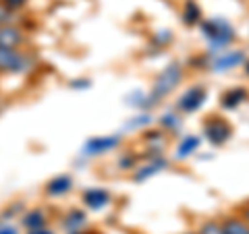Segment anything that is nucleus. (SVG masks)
Here are the masks:
<instances>
[{
    "mask_svg": "<svg viewBox=\"0 0 249 234\" xmlns=\"http://www.w3.org/2000/svg\"><path fill=\"white\" fill-rule=\"evenodd\" d=\"M201 33H204L206 42L210 44L214 54L231 48L232 40H235V29L222 17H212V19L201 21Z\"/></svg>",
    "mask_w": 249,
    "mask_h": 234,
    "instance_id": "obj_1",
    "label": "nucleus"
},
{
    "mask_svg": "<svg viewBox=\"0 0 249 234\" xmlns=\"http://www.w3.org/2000/svg\"><path fill=\"white\" fill-rule=\"evenodd\" d=\"M199 143H201V139L197 135H187L181 139V143L177 145V151L175 155L178 160H185V158H189V155H193L197 150H199Z\"/></svg>",
    "mask_w": 249,
    "mask_h": 234,
    "instance_id": "obj_13",
    "label": "nucleus"
},
{
    "mask_svg": "<svg viewBox=\"0 0 249 234\" xmlns=\"http://www.w3.org/2000/svg\"><path fill=\"white\" fill-rule=\"evenodd\" d=\"M160 124L168 131H177L178 127H181V116L175 114V112H166V114H162Z\"/></svg>",
    "mask_w": 249,
    "mask_h": 234,
    "instance_id": "obj_20",
    "label": "nucleus"
},
{
    "mask_svg": "<svg viewBox=\"0 0 249 234\" xmlns=\"http://www.w3.org/2000/svg\"><path fill=\"white\" fill-rule=\"evenodd\" d=\"M23 226H25L27 230L42 228V226H46V214L42 209H31V212L23 216Z\"/></svg>",
    "mask_w": 249,
    "mask_h": 234,
    "instance_id": "obj_17",
    "label": "nucleus"
},
{
    "mask_svg": "<svg viewBox=\"0 0 249 234\" xmlns=\"http://www.w3.org/2000/svg\"><path fill=\"white\" fill-rule=\"evenodd\" d=\"M0 2H4V4L9 6L11 11H15V13H21V11L29 4V0H0Z\"/></svg>",
    "mask_w": 249,
    "mask_h": 234,
    "instance_id": "obj_22",
    "label": "nucleus"
},
{
    "mask_svg": "<svg viewBox=\"0 0 249 234\" xmlns=\"http://www.w3.org/2000/svg\"><path fill=\"white\" fill-rule=\"evenodd\" d=\"M231 124L229 120H224V118H218V116H212V118H208L204 122V137L208 139L212 145H222V143H227L229 139H231Z\"/></svg>",
    "mask_w": 249,
    "mask_h": 234,
    "instance_id": "obj_7",
    "label": "nucleus"
},
{
    "mask_svg": "<svg viewBox=\"0 0 249 234\" xmlns=\"http://www.w3.org/2000/svg\"><path fill=\"white\" fill-rule=\"evenodd\" d=\"M247 100V89L245 87H232V89H227L222 93L220 98V106L224 110H235L237 106H241Z\"/></svg>",
    "mask_w": 249,
    "mask_h": 234,
    "instance_id": "obj_12",
    "label": "nucleus"
},
{
    "mask_svg": "<svg viewBox=\"0 0 249 234\" xmlns=\"http://www.w3.org/2000/svg\"><path fill=\"white\" fill-rule=\"evenodd\" d=\"M34 60L23 48L0 46V75H25L31 71Z\"/></svg>",
    "mask_w": 249,
    "mask_h": 234,
    "instance_id": "obj_3",
    "label": "nucleus"
},
{
    "mask_svg": "<svg viewBox=\"0 0 249 234\" xmlns=\"http://www.w3.org/2000/svg\"><path fill=\"white\" fill-rule=\"evenodd\" d=\"M150 122H152L150 114H139V116H135V118L127 124V129H139V127H145V124H150Z\"/></svg>",
    "mask_w": 249,
    "mask_h": 234,
    "instance_id": "obj_21",
    "label": "nucleus"
},
{
    "mask_svg": "<svg viewBox=\"0 0 249 234\" xmlns=\"http://www.w3.org/2000/svg\"><path fill=\"white\" fill-rule=\"evenodd\" d=\"M25 31L21 29L19 23H9V25H0V46L2 48H23L25 46Z\"/></svg>",
    "mask_w": 249,
    "mask_h": 234,
    "instance_id": "obj_8",
    "label": "nucleus"
},
{
    "mask_svg": "<svg viewBox=\"0 0 249 234\" xmlns=\"http://www.w3.org/2000/svg\"><path fill=\"white\" fill-rule=\"evenodd\" d=\"M9 23H19V13L11 11L4 2H0V25H9Z\"/></svg>",
    "mask_w": 249,
    "mask_h": 234,
    "instance_id": "obj_19",
    "label": "nucleus"
},
{
    "mask_svg": "<svg viewBox=\"0 0 249 234\" xmlns=\"http://www.w3.org/2000/svg\"><path fill=\"white\" fill-rule=\"evenodd\" d=\"M243 67H245V73L249 75V60H245V65H243Z\"/></svg>",
    "mask_w": 249,
    "mask_h": 234,
    "instance_id": "obj_28",
    "label": "nucleus"
},
{
    "mask_svg": "<svg viewBox=\"0 0 249 234\" xmlns=\"http://www.w3.org/2000/svg\"><path fill=\"white\" fill-rule=\"evenodd\" d=\"M121 145V135H102V137H91L83 143L81 153L85 158H96V155H104L108 151L116 150Z\"/></svg>",
    "mask_w": 249,
    "mask_h": 234,
    "instance_id": "obj_5",
    "label": "nucleus"
},
{
    "mask_svg": "<svg viewBox=\"0 0 249 234\" xmlns=\"http://www.w3.org/2000/svg\"><path fill=\"white\" fill-rule=\"evenodd\" d=\"M206 100H208V89L204 85H193V87H189L181 98H178L177 110L183 112V114H193L206 104Z\"/></svg>",
    "mask_w": 249,
    "mask_h": 234,
    "instance_id": "obj_4",
    "label": "nucleus"
},
{
    "mask_svg": "<svg viewBox=\"0 0 249 234\" xmlns=\"http://www.w3.org/2000/svg\"><path fill=\"white\" fill-rule=\"evenodd\" d=\"M73 189V178L69 174H60V176H54L50 183H46V195L48 197H60Z\"/></svg>",
    "mask_w": 249,
    "mask_h": 234,
    "instance_id": "obj_11",
    "label": "nucleus"
},
{
    "mask_svg": "<svg viewBox=\"0 0 249 234\" xmlns=\"http://www.w3.org/2000/svg\"><path fill=\"white\" fill-rule=\"evenodd\" d=\"M245 52L243 50H222V52H216V56L210 62V68L214 73H227V71H232L237 67H243L245 65Z\"/></svg>",
    "mask_w": 249,
    "mask_h": 234,
    "instance_id": "obj_6",
    "label": "nucleus"
},
{
    "mask_svg": "<svg viewBox=\"0 0 249 234\" xmlns=\"http://www.w3.org/2000/svg\"><path fill=\"white\" fill-rule=\"evenodd\" d=\"M71 87H81V89H83V87H91V83H89V81H81V79H79V81L73 79V81H71Z\"/></svg>",
    "mask_w": 249,
    "mask_h": 234,
    "instance_id": "obj_27",
    "label": "nucleus"
},
{
    "mask_svg": "<svg viewBox=\"0 0 249 234\" xmlns=\"http://www.w3.org/2000/svg\"><path fill=\"white\" fill-rule=\"evenodd\" d=\"M222 226L229 234H249V224L239 214H229L222 217Z\"/></svg>",
    "mask_w": 249,
    "mask_h": 234,
    "instance_id": "obj_14",
    "label": "nucleus"
},
{
    "mask_svg": "<svg viewBox=\"0 0 249 234\" xmlns=\"http://www.w3.org/2000/svg\"><path fill=\"white\" fill-rule=\"evenodd\" d=\"M183 73L185 71H183V67L178 65V62H170V65H166L164 68H162V71L158 73V77H156L152 91L147 93V96H150L152 106L158 104L162 98H166L168 93L175 91L177 85L183 81Z\"/></svg>",
    "mask_w": 249,
    "mask_h": 234,
    "instance_id": "obj_2",
    "label": "nucleus"
},
{
    "mask_svg": "<svg viewBox=\"0 0 249 234\" xmlns=\"http://www.w3.org/2000/svg\"><path fill=\"white\" fill-rule=\"evenodd\" d=\"M183 21L187 25H196V23H201V9L196 0H185L183 4Z\"/></svg>",
    "mask_w": 249,
    "mask_h": 234,
    "instance_id": "obj_15",
    "label": "nucleus"
},
{
    "mask_svg": "<svg viewBox=\"0 0 249 234\" xmlns=\"http://www.w3.org/2000/svg\"><path fill=\"white\" fill-rule=\"evenodd\" d=\"M119 164H121L123 170H124V168H135V166H137V155H133V153L123 155V158L119 160Z\"/></svg>",
    "mask_w": 249,
    "mask_h": 234,
    "instance_id": "obj_23",
    "label": "nucleus"
},
{
    "mask_svg": "<svg viewBox=\"0 0 249 234\" xmlns=\"http://www.w3.org/2000/svg\"><path fill=\"white\" fill-rule=\"evenodd\" d=\"M239 216L243 217V220L249 224V201H247V203H243V205H241V209H239Z\"/></svg>",
    "mask_w": 249,
    "mask_h": 234,
    "instance_id": "obj_25",
    "label": "nucleus"
},
{
    "mask_svg": "<svg viewBox=\"0 0 249 234\" xmlns=\"http://www.w3.org/2000/svg\"><path fill=\"white\" fill-rule=\"evenodd\" d=\"M83 205L91 209V212H100V209H104L110 205V193H108L106 189H100V186H91V189H88L83 193Z\"/></svg>",
    "mask_w": 249,
    "mask_h": 234,
    "instance_id": "obj_10",
    "label": "nucleus"
},
{
    "mask_svg": "<svg viewBox=\"0 0 249 234\" xmlns=\"http://www.w3.org/2000/svg\"><path fill=\"white\" fill-rule=\"evenodd\" d=\"M65 228L67 232H81V228L85 226V222H88V217H85L83 212H77V209H73V212H69L65 216Z\"/></svg>",
    "mask_w": 249,
    "mask_h": 234,
    "instance_id": "obj_16",
    "label": "nucleus"
},
{
    "mask_svg": "<svg viewBox=\"0 0 249 234\" xmlns=\"http://www.w3.org/2000/svg\"><path fill=\"white\" fill-rule=\"evenodd\" d=\"M197 234H229V232L224 230L222 220H208L199 226Z\"/></svg>",
    "mask_w": 249,
    "mask_h": 234,
    "instance_id": "obj_18",
    "label": "nucleus"
},
{
    "mask_svg": "<svg viewBox=\"0 0 249 234\" xmlns=\"http://www.w3.org/2000/svg\"><path fill=\"white\" fill-rule=\"evenodd\" d=\"M183 234H197V232H183Z\"/></svg>",
    "mask_w": 249,
    "mask_h": 234,
    "instance_id": "obj_29",
    "label": "nucleus"
},
{
    "mask_svg": "<svg viewBox=\"0 0 249 234\" xmlns=\"http://www.w3.org/2000/svg\"><path fill=\"white\" fill-rule=\"evenodd\" d=\"M0 234H19V228L13 224H0Z\"/></svg>",
    "mask_w": 249,
    "mask_h": 234,
    "instance_id": "obj_24",
    "label": "nucleus"
},
{
    "mask_svg": "<svg viewBox=\"0 0 249 234\" xmlns=\"http://www.w3.org/2000/svg\"><path fill=\"white\" fill-rule=\"evenodd\" d=\"M166 166H168V162L162 158V155H154L152 160H147L145 164H142V166H137V170L133 172V181L143 183L147 178H154L156 174H160L162 170H166Z\"/></svg>",
    "mask_w": 249,
    "mask_h": 234,
    "instance_id": "obj_9",
    "label": "nucleus"
},
{
    "mask_svg": "<svg viewBox=\"0 0 249 234\" xmlns=\"http://www.w3.org/2000/svg\"><path fill=\"white\" fill-rule=\"evenodd\" d=\"M27 234H54L48 226H42V228H36V230H27Z\"/></svg>",
    "mask_w": 249,
    "mask_h": 234,
    "instance_id": "obj_26",
    "label": "nucleus"
}]
</instances>
